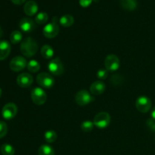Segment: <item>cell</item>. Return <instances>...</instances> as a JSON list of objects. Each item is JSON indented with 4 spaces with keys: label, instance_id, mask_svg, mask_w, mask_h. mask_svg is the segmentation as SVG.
Masks as SVG:
<instances>
[{
    "label": "cell",
    "instance_id": "6da1fadb",
    "mask_svg": "<svg viewBox=\"0 0 155 155\" xmlns=\"http://www.w3.org/2000/svg\"><path fill=\"white\" fill-rule=\"evenodd\" d=\"M20 49L25 57H33L38 51V44L33 38L27 37L21 42Z\"/></svg>",
    "mask_w": 155,
    "mask_h": 155
},
{
    "label": "cell",
    "instance_id": "7a4b0ae2",
    "mask_svg": "<svg viewBox=\"0 0 155 155\" xmlns=\"http://www.w3.org/2000/svg\"><path fill=\"white\" fill-rule=\"evenodd\" d=\"M58 18L56 17H54L52 18V21L44 27L42 33L44 36L48 39H52L54 38L59 33V27L57 24Z\"/></svg>",
    "mask_w": 155,
    "mask_h": 155
},
{
    "label": "cell",
    "instance_id": "3957f363",
    "mask_svg": "<svg viewBox=\"0 0 155 155\" xmlns=\"http://www.w3.org/2000/svg\"><path fill=\"white\" fill-rule=\"evenodd\" d=\"M47 68H48V71L54 76L61 75L64 71V65L59 58H54L51 59L50 61L48 62Z\"/></svg>",
    "mask_w": 155,
    "mask_h": 155
},
{
    "label": "cell",
    "instance_id": "277c9868",
    "mask_svg": "<svg viewBox=\"0 0 155 155\" xmlns=\"http://www.w3.org/2000/svg\"><path fill=\"white\" fill-rule=\"evenodd\" d=\"M110 114L107 112H100L97 114L93 120L94 125L99 129H104L109 126L110 123Z\"/></svg>",
    "mask_w": 155,
    "mask_h": 155
},
{
    "label": "cell",
    "instance_id": "5b68a950",
    "mask_svg": "<svg viewBox=\"0 0 155 155\" xmlns=\"http://www.w3.org/2000/svg\"><path fill=\"white\" fill-rule=\"evenodd\" d=\"M38 84L45 89H50L54 84V80L51 74L48 73H40L36 77Z\"/></svg>",
    "mask_w": 155,
    "mask_h": 155
},
{
    "label": "cell",
    "instance_id": "8992f818",
    "mask_svg": "<svg viewBox=\"0 0 155 155\" xmlns=\"http://www.w3.org/2000/svg\"><path fill=\"white\" fill-rule=\"evenodd\" d=\"M31 98L33 103L37 105L45 104L47 100V95L45 91L40 87H36L32 89Z\"/></svg>",
    "mask_w": 155,
    "mask_h": 155
},
{
    "label": "cell",
    "instance_id": "52a82bcc",
    "mask_svg": "<svg viewBox=\"0 0 155 155\" xmlns=\"http://www.w3.org/2000/svg\"><path fill=\"white\" fill-rule=\"evenodd\" d=\"M75 101L80 106H84L94 101V98L90 92L86 89H82L76 94Z\"/></svg>",
    "mask_w": 155,
    "mask_h": 155
},
{
    "label": "cell",
    "instance_id": "ba28073f",
    "mask_svg": "<svg viewBox=\"0 0 155 155\" xmlns=\"http://www.w3.org/2000/svg\"><path fill=\"white\" fill-rule=\"evenodd\" d=\"M136 107L139 111L142 113H147L151 108V99L145 95H141L136 99Z\"/></svg>",
    "mask_w": 155,
    "mask_h": 155
},
{
    "label": "cell",
    "instance_id": "9c48e42d",
    "mask_svg": "<svg viewBox=\"0 0 155 155\" xmlns=\"http://www.w3.org/2000/svg\"><path fill=\"white\" fill-rule=\"evenodd\" d=\"M120 62L119 58L115 54H108L104 60V66L107 71L114 72L119 69Z\"/></svg>",
    "mask_w": 155,
    "mask_h": 155
},
{
    "label": "cell",
    "instance_id": "30bf717a",
    "mask_svg": "<svg viewBox=\"0 0 155 155\" xmlns=\"http://www.w3.org/2000/svg\"><path fill=\"white\" fill-rule=\"evenodd\" d=\"M17 113H18V107L16 104L12 102L6 104L2 110L3 118L8 120L13 119L17 115Z\"/></svg>",
    "mask_w": 155,
    "mask_h": 155
},
{
    "label": "cell",
    "instance_id": "8fae6325",
    "mask_svg": "<svg viewBox=\"0 0 155 155\" xmlns=\"http://www.w3.org/2000/svg\"><path fill=\"white\" fill-rule=\"evenodd\" d=\"M27 61H26V59L24 57H21V56H16V57H15L14 58L12 59L10 64H9L10 69L12 71H15V72H18V71H22V70H24L27 67Z\"/></svg>",
    "mask_w": 155,
    "mask_h": 155
},
{
    "label": "cell",
    "instance_id": "7c38bea8",
    "mask_svg": "<svg viewBox=\"0 0 155 155\" xmlns=\"http://www.w3.org/2000/svg\"><path fill=\"white\" fill-rule=\"evenodd\" d=\"M33 78L28 73H22L17 77V83L22 88H27L33 84Z\"/></svg>",
    "mask_w": 155,
    "mask_h": 155
},
{
    "label": "cell",
    "instance_id": "4fadbf2b",
    "mask_svg": "<svg viewBox=\"0 0 155 155\" xmlns=\"http://www.w3.org/2000/svg\"><path fill=\"white\" fill-rule=\"evenodd\" d=\"M19 27L24 33H31L36 28V24L31 18H24L20 21Z\"/></svg>",
    "mask_w": 155,
    "mask_h": 155
},
{
    "label": "cell",
    "instance_id": "5bb4252c",
    "mask_svg": "<svg viewBox=\"0 0 155 155\" xmlns=\"http://www.w3.org/2000/svg\"><path fill=\"white\" fill-rule=\"evenodd\" d=\"M106 89L105 84L104 82L100 81H95L91 84L90 87H89V90H90V93L93 95H99L102 94L104 92Z\"/></svg>",
    "mask_w": 155,
    "mask_h": 155
},
{
    "label": "cell",
    "instance_id": "9a60e30c",
    "mask_svg": "<svg viewBox=\"0 0 155 155\" xmlns=\"http://www.w3.org/2000/svg\"><path fill=\"white\" fill-rule=\"evenodd\" d=\"M11 52V45L8 41L0 40V61L7 58Z\"/></svg>",
    "mask_w": 155,
    "mask_h": 155
},
{
    "label": "cell",
    "instance_id": "2e32d148",
    "mask_svg": "<svg viewBox=\"0 0 155 155\" xmlns=\"http://www.w3.org/2000/svg\"><path fill=\"white\" fill-rule=\"evenodd\" d=\"M24 13L28 16H33L38 12V5L35 1H28L24 7Z\"/></svg>",
    "mask_w": 155,
    "mask_h": 155
},
{
    "label": "cell",
    "instance_id": "e0dca14e",
    "mask_svg": "<svg viewBox=\"0 0 155 155\" xmlns=\"http://www.w3.org/2000/svg\"><path fill=\"white\" fill-rule=\"evenodd\" d=\"M137 1L136 0H121L120 5L124 10L134 11L137 8Z\"/></svg>",
    "mask_w": 155,
    "mask_h": 155
},
{
    "label": "cell",
    "instance_id": "ac0fdd59",
    "mask_svg": "<svg viewBox=\"0 0 155 155\" xmlns=\"http://www.w3.org/2000/svg\"><path fill=\"white\" fill-rule=\"evenodd\" d=\"M54 52V49L49 45H44L41 48V54L45 59L49 60V59L52 58Z\"/></svg>",
    "mask_w": 155,
    "mask_h": 155
},
{
    "label": "cell",
    "instance_id": "d6986e66",
    "mask_svg": "<svg viewBox=\"0 0 155 155\" xmlns=\"http://www.w3.org/2000/svg\"><path fill=\"white\" fill-rule=\"evenodd\" d=\"M59 23L64 27H69L72 26L74 23V18L71 15H64L59 19Z\"/></svg>",
    "mask_w": 155,
    "mask_h": 155
},
{
    "label": "cell",
    "instance_id": "ffe728a7",
    "mask_svg": "<svg viewBox=\"0 0 155 155\" xmlns=\"http://www.w3.org/2000/svg\"><path fill=\"white\" fill-rule=\"evenodd\" d=\"M38 154L39 155H54V151L49 145H42L39 147Z\"/></svg>",
    "mask_w": 155,
    "mask_h": 155
},
{
    "label": "cell",
    "instance_id": "44dd1931",
    "mask_svg": "<svg viewBox=\"0 0 155 155\" xmlns=\"http://www.w3.org/2000/svg\"><path fill=\"white\" fill-rule=\"evenodd\" d=\"M27 70L31 73H36L40 69V64L39 62L36 60H30L27 63Z\"/></svg>",
    "mask_w": 155,
    "mask_h": 155
},
{
    "label": "cell",
    "instance_id": "7402d4cb",
    "mask_svg": "<svg viewBox=\"0 0 155 155\" xmlns=\"http://www.w3.org/2000/svg\"><path fill=\"white\" fill-rule=\"evenodd\" d=\"M22 33L18 30H15L10 35V41L12 44H18L22 40Z\"/></svg>",
    "mask_w": 155,
    "mask_h": 155
},
{
    "label": "cell",
    "instance_id": "603a6c76",
    "mask_svg": "<svg viewBox=\"0 0 155 155\" xmlns=\"http://www.w3.org/2000/svg\"><path fill=\"white\" fill-rule=\"evenodd\" d=\"M44 138H45V140L48 143H53V142H54L56 141L58 136L57 133L54 131H53V130H48V131L45 132V135H44Z\"/></svg>",
    "mask_w": 155,
    "mask_h": 155
},
{
    "label": "cell",
    "instance_id": "cb8c5ba5",
    "mask_svg": "<svg viewBox=\"0 0 155 155\" xmlns=\"http://www.w3.org/2000/svg\"><path fill=\"white\" fill-rule=\"evenodd\" d=\"M48 19V14L45 12H40L36 15V18H35V22L38 24H44L47 22Z\"/></svg>",
    "mask_w": 155,
    "mask_h": 155
},
{
    "label": "cell",
    "instance_id": "d4e9b609",
    "mask_svg": "<svg viewBox=\"0 0 155 155\" xmlns=\"http://www.w3.org/2000/svg\"><path fill=\"white\" fill-rule=\"evenodd\" d=\"M2 154L3 155H14L15 154V148L10 144H4L1 147Z\"/></svg>",
    "mask_w": 155,
    "mask_h": 155
},
{
    "label": "cell",
    "instance_id": "484cf974",
    "mask_svg": "<svg viewBox=\"0 0 155 155\" xmlns=\"http://www.w3.org/2000/svg\"><path fill=\"white\" fill-rule=\"evenodd\" d=\"M94 124L93 122L90 120H86L83 121L81 124V130L85 133H89L92 131L94 128Z\"/></svg>",
    "mask_w": 155,
    "mask_h": 155
},
{
    "label": "cell",
    "instance_id": "4316f807",
    "mask_svg": "<svg viewBox=\"0 0 155 155\" xmlns=\"http://www.w3.org/2000/svg\"><path fill=\"white\" fill-rule=\"evenodd\" d=\"M8 133L7 124L4 121H0V139L5 137Z\"/></svg>",
    "mask_w": 155,
    "mask_h": 155
},
{
    "label": "cell",
    "instance_id": "83f0119b",
    "mask_svg": "<svg viewBox=\"0 0 155 155\" xmlns=\"http://www.w3.org/2000/svg\"><path fill=\"white\" fill-rule=\"evenodd\" d=\"M107 76H108V71L106 69H100L97 72V77L99 80H105Z\"/></svg>",
    "mask_w": 155,
    "mask_h": 155
},
{
    "label": "cell",
    "instance_id": "f1b7e54d",
    "mask_svg": "<svg viewBox=\"0 0 155 155\" xmlns=\"http://www.w3.org/2000/svg\"><path fill=\"white\" fill-rule=\"evenodd\" d=\"M80 5L83 8H87L89 7L91 5V3L92 2V0H80L79 1Z\"/></svg>",
    "mask_w": 155,
    "mask_h": 155
},
{
    "label": "cell",
    "instance_id": "f546056e",
    "mask_svg": "<svg viewBox=\"0 0 155 155\" xmlns=\"http://www.w3.org/2000/svg\"><path fill=\"white\" fill-rule=\"evenodd\" d=\"M11 1H12L14 4L18 5H22L23 3L25 2L26 0H11Z\"/></svg>",
    "mask_w": 155,
    "mask_h": 155
},
{
    "label": "cell",
    "instance_id": "4dcf8cb0",
    "mask_svg": "<svg viewBox=\"0 0 155 155\" xmlns=\"http://www.w3.org/2000/svg\"><path fill=\"white\" fill-rule=\"evenodd\" d=\"M151 115V117H152V119L154 120H155V107L153 108Z\"/></svg>",
    "mask_w": 155,
    "mask_h": 155
},
{
    "label": "cell",
    "instance_id": "1f68e13d",
    "mask_svg": "<svg viewBox=\"0 0 155 155\" xmlns=\"http://www.w3.org/2000/svg\"><path fill=\"white\" fill-rule=\"evenodd\" d=\"M2 34H3V31H2V30L1 27H0V38L2 36Z\"/></svg>",
    "mask_w": 155,
    "mask_h": 155
},
{
    "label": "cell",
    "instance_id": "d6a6232c",
    "mask_svg": "<svg viewBox=\"0 0 155 155\" xmlns=\"http://www.w3.org/2000/svg\"><path fill=\"white\" fill-rule=\"evenodd\" d=\"M2 89H1V88H0V97H1V95H2Z\"/></svg>",
    "mask_w": 155,
    "mask_h": 155
}]
</instances>
